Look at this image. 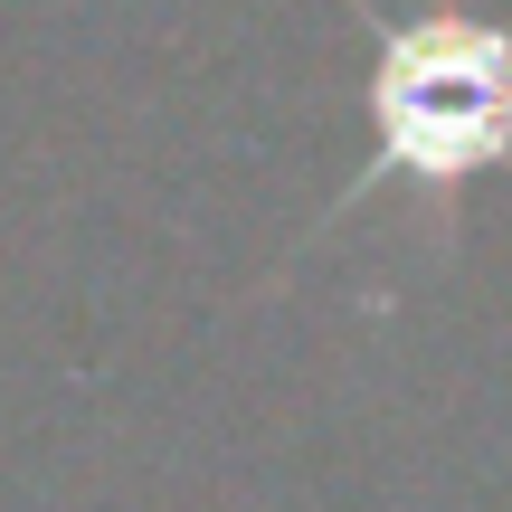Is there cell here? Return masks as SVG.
I'll use <instances>...</instances> for the list:
<instances>
[{
  "mask_svg": "<svg viewBox=\"0 0 512 512\" xmlns=\"http://www.w3.org/2000/svg\"><path fill=\"white\" fill-rule=\"evenodd\" d=\"M370 171L342 190V209H361L370 190L408 181L427 200L465 190L475 171H512V19L494 10H370ZM332 209V219H342Z\"/></svg>",
  "mask_w": 512,
  "mask_h": 512,
  "instance_id": "1",
  "label": "cell"
}]
</instances>
